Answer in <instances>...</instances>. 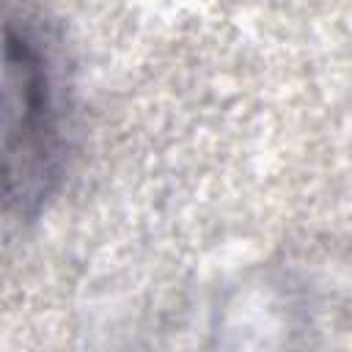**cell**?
Returning <instances> with one entry per match:
<instances>
[{
	"instance_id": "obj_1",
	"label": "cell",
	"mask_w": 352,
	"mask_h": 352,
	"mask_svg": "<svg viewBox=\"0 0 352 352\" xmlns=\"http://www.w3.org/2000/svg\"><path fill=\"white\" fill-rule=\"evenodd\" d=\"M60 38L30 0H0V182L22 223L55 195L69 157Z\"/></svg>"
},
{
	"instance_id": "obj_2",
	"label": "cell",
	"mask_w": 352,
	"mask_h": 352,
	"mask_svg": "<svg viewBox=\"0 0 352 352\" xmlns=\"http://www.w3.org/2000/svg\"><path fill=\"white\" fill-rule=\"evenodd\" d=\"M22 226V220H19V214L14 212V206H11V201H8V195H6V187H3V182H0V261H3V256H6V250H8V242H11V236H14V231Z\"/></svg>"
}]
</instances>
